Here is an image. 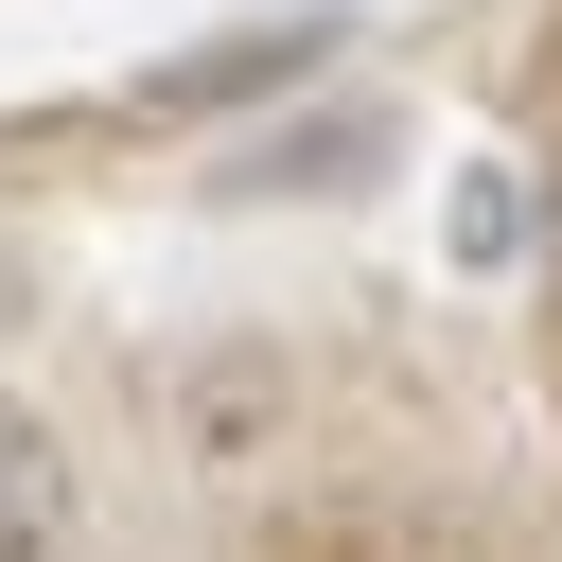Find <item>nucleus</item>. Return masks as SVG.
<instances>
[{
  "instance_id": "nucleus-1",
  "label": "nucleus",
  "mask_w": 562,
  "mask_h": 562,
  "mask_svg": "<svg viewBox=\"0 0 562 562\" xmlns=\"http://www.w3.org/2000/svg\"><path fill=\"white\" fill-rule=\"evenodd\" d=\"M53 527H70V457L35 404H0V562H53Z\"/></svg>"
}]
</instances>
